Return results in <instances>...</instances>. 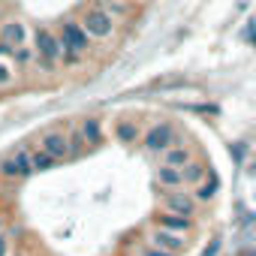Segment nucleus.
I'll return each mask as SVG.
<instances>
[{
  "mask_svg": "<svg viewBox=\"0 0 256 256\" xmlns=\"http://www.w3.org/2000/svg\"><path fill=\"white\" fill-rule=\"evenodd\" d=\"M172 142H175V130H172L169 124H157V126H151L148 136H145V148H148V151H169Z\"/></svg>",
  "mask_w": 256,
  "mask_h": 256,
  "instance_id": "nucleus-1",
  "label": "nucleus"
},
{
  "mask_svg": "<svg viewBox=\"0 0 256 256\" xmlns=\"http://www.w3.org/2000/svg\"><path fill=\"white\" fill-rule=\"evenodd\" d=\"M90 36H108L112 34V28H114V22H112V16L106 12V10H90L88 16H84V24H82Z\"/></svg>",
  "mask_w": 256,
  "mask_h": 256,
  "instance_id": "nucleus-2",
  "label": "nucleus"
},
{
  "mask_svg": "<svg viewBox=\"0 0 256 256\" xmlns=\"http://www.w3.org/2000/svg\"><path fill=\"white\" fill-rule=\"evenodd\" d=\"M60 42H64V48H66L70 54H82V52L88 48V30H84L82 24H76V22H66Z\"/></svg>",
  "mask_w": 256,
  "mask_h": 256,
  "instance_id": "nucleus-3",
  "label": "nucleus"
},
{
  "mask_svg": "<svg viewBox=\"0 0 256 256\" xmlns=\"http://www.w3.org/2000/svg\"><path fill=\"white\" fill-rule=\"evenodd\" d=\"M0 172L10 175V178H24V175H30V172H34V160H30L24 151H18L16 157H10V160L0 163Z\"/></svg>",
  "mask_w": 256,
  "mask_h": 256,
  "instance_id": "nucleus-4",
  "label": "nucleus"
},
{
  "mask_svg": "<svg viewBox=\"0 0 256 256\" xmlns=\"http://www.w3.org/2000/svg\"><path fill=\"white\" fill-rule=\"evenodd\" d=\"M36 48H40V54H42L46 60H58V58H60L64 42H58V40H54V34L42 28V30H36Z\"/></svg>",
  "mask_w": 256,
  "mask_h": 256,
  "instance_id": "nucleus-5",
  "label": "nucleus"
},
{
  "mask_svg": "<svg viewBox=\"0 0 256 256\" xmlns=\"http://www.w3.org/2000/svg\"><path fill=\"white\" fill-rule=\"evenodd\" d=\"M40 145H42V151H46L48 157H54V160H60V157L70 154V142H66L64 133H46V136L40 139Z\"/></svg>",
  "mask_w": 256,
  "mask_h": 256,
  "instance_id": "nucleus-6",
  "label": "nucleus"
},
{
  "mask_svg": "<svg viewBox=\"0 0 256 256\" xmlns=\"http://www.w3.org/2000/svg\"><path fill=\"white\" fill-rule=\"evenodd\" d=\"M163 205H166L169 214H181V217H190L193 214V199L184 196V193H166Z\"/></svg>",
  "mask_w": 256,
  "mask_h": 256,
  "instance_id": "nucleus-7",
  "label": "nucleus"
},
{
  "mask_svg": "<svg viewBox=\"0 0 256 256\" xmlns=\"http://www.w3.org/2000/svg\"><path fill=\"white\" fill-rule=\"evenodd\" d=\"M154 247H160V250H169V253H175V250H181L184 247V241L175 235V232H169V229H160V232H154Z\"/></svg>",
  "mask_w": 256,
  "mask_h": 256,
  "instance_id": "nucleus-8",
  "label": "nucleus"
},
{
  "mask_svg": "<svg viewBox=\"0 0 256 256\" xmlns=\"http://www.w3.org/2000/svg\"><path fill=\"white\" fill-rule=\"evenodd\" d=\"M157 220H160V226L169 229V232H187V229L193 226L190 217H181V214H160Z\"/></svg>",
  "mask_w": 256,
  "mask_h": 256,
  "instance_id": "nucleus-9",
  "label": "nucleus"
},
{
  "mask_svg": "<svg viewBox=\"0 0 256 256\" xmlns=\"http://www.w3.org/2000/svg\"><path fill=\"white\" fill-rule=\"evenodd\" d=\"M157 178H160L163 187H178V184H184V172L175 169V166H163V169L157 172Z\"/></svg>",
  "mask_w": 256,
  "mask_h": 256,
  "instance_id": "nucleus-10",
  "label": "nucleus"
},
{
  "mask_svg": "<svg viewBox=\"0 0 256 256\" xmlns=\"http://www.w3.org/2000/svg\"><path fill=\"white\" fill-rule=\"evenodd\" d=\"M187 163H190V151H187V148H169V151H166V166L184 169Z\"/></svg>",
  "mask_w": 256,
  "mask_h": 256,
  "instance_id": "nucleus-11",
  "label": "nucleus"
},
{
  "mask_svg": "<svg viewBox=\"0 0 256 256\" xmlns=\"http://www.w3.org/2000/svg\"><path fill=\"white\" fill-rule=\"evenodd\" d=\"M181 172H184V181H187V184H199V181L205 178V166H202V163H193V160H190Z\"/></svg>",
  "mask_w": 256,
  "mask_h": 256,
  "instance_id": "nucleus-12",
  "label": "nucleus"
},
{
  "mask_svg": "<svg viewBox=\"0 0 256 256\" xmlns=\"http://www.w3.org/2000/svg\"><path fill=\"white\" fill-rule=\"evenodd\" d=\"M22 40H24V28L18 24V22H12V24H6V30H4V42L6 46H22Z\"/></svg>",
  "mask_w": 256,
  "mask_h": 256,
  "instance_id": "nucleus-13",
  "label": "nucleus"
},
{
  "mask_svg": "<svg viewBox=\"0 0 256 256\" xmlns=\"http://www.w3.org/2000/svg\"><path fill=\"white\" fill-rule=\"evenodd\" d=\"M82 133H84V139H88L90 145H96V142H100V124H96V120H84V124H82Z\"/></svg>",
  "mask_w": 256,
  "mask_h": 256,
  "instance_id": "nucleus-14",
  "label": "nucleus"
},
{
  "mask_svg": "<svg viewBox=\"0 0 256 256\" xmlns=\"http://www.w3.org/2000/svg\"><path fill=\"white\" fill-rule=\"evenodd\" d=\"M118 136H120V142H136L139 133H136L133 124H120V126H118Z\"/></svg>",
  "mask_w": 256,
  "mask_h": 256,
  "instance_id": "nucleus-15",
  "label": "nucleus"
},
{
  "mask_svg": "<svg viewBox=\"0 0 256 256\" xmlns=\"http://www.w3.org/2000/svg\"><path fill=\"white\" fill-rule=\"evenodd\" d=\"M30 160H34V169H48V166L54 163V157H48L46 151H42V154H36V157H30Z\"/></svg>",
  "mask_w": 256,
  "mask_h": 256,
  "instance_id": "nucleus-16",
  "label": "nucleus"
},
{
  "mask_svg": "<svg viewBox=\"0 0 256 256\" xmlns=\"http://www.w3.org/2000/svg\"><path fill=\"white\" fill-rule=\"evenodd\" d=\"M214 190H217V181H208L205 187H199V190H196V196H199L202 202H208V199L214 196Z\"/></svg>",
  "mask_w": 256,
  "mask_h": 256,
  "instance_id": "nucleus-17",
  "label": "nucleus"
},
{
  "mask_svg": "<svg viewBox=\"0 0 256 256\" xmlns=\"http://www.w3.org/2000/svg\"><path fill=\"white\" fill-rule=\"evenodd\" d=\"M217 250H220V238H211V244H208V247L202 250V256H214Z\"/></svg>",
  "mask_w": 256,
  "mask_h": 256,
  "instance_id": "nucleus-18",
  "label": "nucleus"
},
{
  "mask_svg": "<svg viewBox=\"0 0 256 256\" xmlns=\"http://www.w3.org/2000/svg\"><path fill=\"white\" fill-rule=\"evenodd\" d=\"M6 82H10V66L0 64V84H6Z\"/></svg>",
  "mask_w": 256,
  "mask_h": 256,
  "instance_id": "nucleus-19",
  "label": "nucleus"
},
{
  "mask_svg": "<svg viewBox=\"0 0 256 256\" xmlns=\"http://www.w3.org/2000/svg\"><path fill=\"white\" fill-rule=\"evenodd\" d=\"M145 256H172L169 250H160V247H151V250H145Z\"/></svg>",
  "mask_w": 256,
  "mask_h": 256,
  "instance_id": "nucleus-20",
  "label": "nucleus"
},
{
  "mask_svg": "<svg viewBox=\"0 0 256 256\" xmlns=\"http://www.w3.org/2000/svg\"><path fill=\"white\" fill-rule=\"evenodd\" d=\"M0 256H6V238L0 235Z\"/></svg>",
  "mask_w": 256,
  "mask_h": 256,
  "instance_id": "nucleus-21",
  "label": "nucleus"
},
{
  "mask_svg": "<svg viewBox=\"0 0 256 256\" xmlns=\"http://www.w3.org/2000/svg\"><path fill=\"white\" fill-rule=\"evenodd\" d=\"M250 256H256V253H250Z\"/></svg>",
  "mask_w": 256,
  "mask_h": 256,
  "instance_id": "nucleus-22",
  "label": "nucleus"
}]
</instances>
